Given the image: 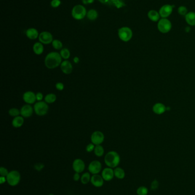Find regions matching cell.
Returning <instances> with one entry per match:
<instances>
[{
	"instance_id": "obj_1",
	"label": "cell",
	"mask_w": 195,
	"mask_h": 195,
	"mask_svg": "<svg viewBox=\"0 0 195 195\" xmlns=\"http://www.w3.org/2000/svg\"><path fill=\"white\" fill-rule=\"evenodd\" d=\"M60 53L54 51L50 52L45 58V65L49 69H55L61 65L63 62Z\"/></svg>"
},
{
	"instance_id": "obj_2",
	"label": "cell",
	"mask_w": 195,
	"mask_h": 195,
	"mask_svg": "<svg viewBox=\"0 0 195 195\" xmlns=\"http://www.w3.org/2000/svg\"><path fill=\"white\" fill-rule=\"evenodd\" d=\"M104 162L109 167L112 168H116L120 162V156L116 151H109L106 155Z\"/></svg>"
},
{
	"instance_id": "obj_3",
	"label": "cell",
	"mask_w": 195,
	"mask_h": 195,
	"mask_svg": "<svg viewBox=\"0 0 195 195\" xmlns=\"http://www.w3.org/2000/svg\"><path fill=\"white\" fill-rule=\"evenodd\" d=\"M34 111L39 116H44L48 113L49 106L48 103L44 101H39L34 104Z\"/></svg>"
},
{
	"instance_id": "obj_4",
	"label": "cell",
	"mask_w": 195,
	"mask_h": 195,
	"mask_svg": "<svg viewBox=\"0 0 195 195\" xmlns=\"http://www.w3.org/2000/svg\"><path fill=\"white\" fill-rule=\"evenodd\" d=\"M119 38L124 42L130 41L133 36V32L128 27H122L118 30Z\"/></svg>"
},
{
	"instance_id": "obj_5",
	"label": "cell",
	"mask_w": 195,
	"mask_h": 195,
	"mask_svg": "<svg viewBox=\"0 0 195 195\" xmlns=\"http://www.w3.org/2000/svg\"><path fill=\"white\" fill-rule=\"evenodd\" d=\"M7 178V181L11 186H16L20 181L21 175L17 171H12L9 172Z\"/></svg>"
},
{
	"instance_id": "obj_6",
	"label": "cell",
	"mask_w": 195,
	"mask_h": 195,
	"mask_svg": "<svg viewBox=\"0 0 195 195\" xmlns=\"http://www.w3.org/2000/svg\"><path fill=\"white\" fill-rule=\"evenodd\" d=\"M87 14V10L84 6L81 5L75 6L72 11V15L74 19L80 20L83 19Z\"/></svg>"
},
{
	"instance_id": "obj_7",
	"label": "cell",
	"mask_w": 195,
	"mask_h": 195,
	"mask_svg": "<svg viewBox=\"0 0 195 195\" xmlns=\"http://www.w3.org/2000/svg\"><path fill=\"white\" fill-rule=\"evenodd\" d=\"M157 29L160 32L163 34L170 32L172 29L171 21L167 18H162L160 20L157 24Z\"/></svg>"
},
{
	"instance_id": "obj_8",
	"label": "cell",
	"mask_w": 195,
	"mask_h": 195,
	"mask_svg": "<svg viewBox=\"0 0 195 195\" xmlns=\"http://www.w3.org/2000/svg\"><path fill=\"white\" fill-rule=\"evenodd\" d=\"M104 134L100 131H95L91 135L90 140L93 144H94L95 146L96 145H100L102 143H103L104 140Z\"/></svg>"
},
{
	"instance_id": "obj_9",
	"label": "cell",
	"mask_w": 195,
	"mask_h": 195,
	"mask_svg": "<svg viewBox=\"0 0 195 195\" xmlns=\"http://www.w3.org/2000/svg\"><path fill=\"white\" fill-rule=\"evenodd\" d=\"M102 168L101 162L98 160H94L90 162L88 166V170L93 175H96L100 172Z\"/></svg>"
},
{
	"instance_id": "obj_10",
	"label": "cell",
	"mask_w": 195,
	"mask_h": 195,
	"mask_svg": "<svg viewBox=\"0 0 195 195\" xmlns=\"http://www.w3.org/2000/svg\"><path fill=\"white\" fill-rule=\"evenodd\" d=\"M39 38V41L41 43L46 45L52 43V42L53 41V36L52 34L48 32H43L40 33Z\"/></svg>"
},
{
	"instance_id": "obj_11",
	"label": "cell",
	"mask_w": 195,
	"mask_h": 195,
	"mask_svg": "<svg viewBox=\"0 0 195 195\" xmlns=\"http://www.w3.org/2000/svg\"><path fill=\"white\" fill-rule=\"evenodd\" d=\"M173 12V6L170 5L166 4L161 7L159 10V14L160 17L163 18H167L170 16Z\"/></svg>"
},
{
	"instance_id": "obj_12",
	"label": "cell",
	"mask_w": 195,
	"mask_h": 195,
	"mask_svg": "<svg viewBox=\"0 0 195 195\" xmlns=\"http://www.w3.org/2000/svg\"><path fill=\"white\" fill-rule=\"evenodd\" d=\"M23 100L27 104L32 105L37 100L36 95L32 91H26L23 94Z\"/></svg>"
},
{
	"instance_id": "obj_13",
	"label": "cell",
	"mask_w": 195,
	"mask_h": 195,
	"mask_svg": "<svg viewBox=\"0 0 195 195\" xmlns=\"http://www.w3.org/2000/svg\"><path fill=\"white\" fill-rule=\"evenodd\" d=\"M73 169L77 173H81L84 171L85 164L81 159H76L73 162Z\"/></svg>"
},
{
	"instance_id": "obj_14",
	"label": "cell",
	"mask_w": 195,
	"mask_h": 195,
	"mask_svg": "<svg viewBox=\"0 0 195 195\" xmlns=\"http://www.w3.org/2000/svg\"><path fill=\"white\" fill-rule=\"evenodd\" d=\"M33 109L31 105H25L23 106L20 110V115L24 118H29L32 115Z\"/></svg>"
},
{
	"instance_id": "obj_15",
	"label": "cell",
	"mask_w": 195,
	"mask_h": 195,
	"mask_svg": "<svg viewBox=\"0 0 195 195\" xmlns=\"http://www.w3.org/2000/svg\"><path fill=\"white\" fill-rule=\"evenodd\" d=\"M61 70L65 74H70L73 71V66L71 62L68 60L63 61L60 65Z\"/></svg>"
},
{
	"instance_id": "obj_16",
	"label": "cell",
	"mask_w": 195,
	"mask_h": 195,
	"mask_svg": "<svg viewBox=\"0 0 195 195\" xmlns=\"http://www.w3.org/2000/svg\"><path fill=\"white\" fill-rule=\"evenodd\" d=\"M102 177L106 181H111L112 180L114 176V170L110 167L106 168L102 172Z\"/></svg>"
},
{
	"instance_id": "obj_17",
	"label": "cell",
	"mask_w": 195,
	"mask_h": 195,
	"mask_svg": "<svg viewBox=\"0 0 195 195\" xmlns=\"http://www.w3.org/2000/svg\"><path fill=\"white\" fill-rule=\"evenodd\" d=\"M104 180L102 176H101L98 174L93 175L90 179L91 183L96 187H102L104 184Z\"/></svg>"
},
{
	"instance_id": "obj_18",
	"label": "cell",
	"mask_w": 195,
	"mask_h": 195,
	"mask_svg": "<svg viewBox=\"0 0 195 195\" xmlns=\"http://www.w3.org/2000/svg\"><path fill=\"white\" fill-rule=\"evenodd\" d=\"M152 110L155 114L161 115L164 114L167 111V107L163 103H157L153 106Z\"/></svg>"
},
{
	"instance_id": "obj_19",
	"label": "cell",
	"mask_w": 195,
	"mask_h": 195,
	"mask_svg": "<svg viewBox=\"0 0 195 195\" xmlns=\"http://www.w3.org/2000/svg\"><path fill=\"white\" fill-rule=\"evenodd\" d=\"M24 123V118L22 116L15 117L12 122V126L15 128H20L23 126Z\"/></svg>"
},
{
	"instance_id": "obj_20",
	"label": "cell",
	"mask_w": 195,
	"mask_h": 195,
	"mask_svg": "<svg viewBox=\"0 0 195 195\" xmlns=\"http://www.w3.org/2000/svg\"><path fill=\"white\" fill-rule=\"evenodd\" d=\"M185 20L187 24L190 26H195V12H188L185 16Z\"/></svg>"
},
{
	"instance_id": "obj_21",
	"label": "cell",
	"mask_w": 195,
	"mask_h": 195,
	"mask_svg": "<svg viewBox=\"0 0 195 195\" xmlns=\"http://www.w3.org/2000/svg\"><path fill=\"white\" fill-rule=\"evenodd\" d=\"M148 17L153 22H157L160 20V14L156 10H151L148 13Z\"/></svg>"
},
{
	"instance_id": "obj_22",
	"label": "cell",
	"mask_w": 195,
	"mask_h": 195,
	"mask_svg": "<svg viewBox=\"0 0 195 195\" xmlns=\"http://www.w3.org/2000/svg\"><path fill=\"white\" fill-rule=\"evenodd\" d=\"M26 35L28 38L31 40H36L38 37H39L38 31L34 28H31L27 30Z\"/></svg>"
},
{
	"instance_id": "obj_23",
	"label": "cell",
	"mask_w": 195,
	"mask_h": 195,
	"mask_svg": "<svg viewBox=\"0 0 195 195\" xmlns=\"http://www.w3.org/2000/svg\"><path fill=\"white\" fill-rule=\"evenodd\" d=\"M33 50L36 55H41L44 52V46L41 42H36L33 45Z\"/></svg>"
},
{
	"instance_id": "obj_24",
	"label": "cell",
	"mask_w": 195,
	"mask_h": 195,
	"mask_svg": "<svg viewBox=\"0 0 195 195\" xmlns=\"http://www.w3.org/2000/svg\"><path fill=\"white\" fill-rule=\"evenodd\" d=\"M114 176L119 179H123L125 176V173L124 170L120 167H116L114 170Z\"/></svg>"
},
{
	"instance_id": "obj_25",
	"label": "cell",
	"mask_w": 195,
	"mask_h": 195,
	"mask_svg": "<svg viewBox=\"0 0 195 195\" xmlns=\"http://www.w3.org/2000/svg\"><path fill=\"white\" fill-rule=\"evenodd\" d=\"M45 102L49 104H52L54 102H55V101L57 99V97L55 94L53 93H50L47 94L45 97Z\"/></svg>"
},
{
	"instance_id": "obj_26",
	"label": "cell",
	"mask_w": 195,
	"mask_h": 195,
	"mask_svg": "<svg viewBox=\"0 0 195 195\" xmlns=\"http://www.w3.org/2000/svg\"><path fill=\"white\" fill-rule=\"evenodd\" d=\"M94 153L96 156L98 157L102 156L104 154V149L103 147L100 145H96L95 146V148L94 150Z\"/></svg>"
},
{
	"instance_id": "obj_27",
	"label": "cell",
	"mask_w": 195,
	"mask_h": 195,
	"mask_svg": "<svg viewBox=\"0 0 195 195\" xmlns=\"http://www.w3.org/2000/svg\"><path fill=\"white\" fill-rule=\"evenodd\" d=\"M62 58L64 59L65 60H67L71 56V53L70 51L67 48H63L61 50V51L60 53Z\"/></svg>"
},
{
	"instance_id": "obj_28",
	"label": "cell",
	"mask_w": 195,
	"mask_h": 195,
	"mask_svg": "<svg viewBox=\"0 0 195 195\" xmlns=\"http://www.w3.org/2000/svg\"><path fill=\"white\" fill-rule=\"evenodd\" d=\"M91 179L90 175L88 172L84 173L81 177V181L83 184H88Z\"/></svg>"
},
{
	"instance_id": "obj_29",
	"label": "cell",
	"mask_w": 195,
	"mask_h": 195,
	"mask_svg": "<svg viewBox=\"0 0 195 195\" xmlns=\"http://www.w3.org/2000/svg\"><path fill=\"white\" fill-rule=\"evenodd\" d=\"M98 12L94 9H91L87 13V17L90 20H95L98 18Z\"/></svg>"
},
{
	"instance_id": "obj_30",
	"label": "cell",
	"mask_w": 195,
	"mask_h": 195,
	"mask_svg": "<svg viewBox=\"0 0 195 195\" xmlns=\"http://www.w3.org/2000/svg\"><path fill=\"white\" fill-rule=\"evenodd\" d=\"M148 189L145 186L138 187L136 191L138 195H147L148 194Z\"/></svg>"
},
{
	"instance_id": "obj_31",
	"label": "cell",
	"mask_w": 195,
	"mask_h": 195,
	"mask_svg": "<svg viewBox=\"0 0 195 195\" xmlns=\"http://www.w3.org/2000/svg\"><path fill=\"white\" fill-rule=\"evenodd\" d=\"M52 46L56 50H60L63 48V43L58 40H55L52 42Z\"/></svg>"
},
{
	"instance_id": "obj_32",
	"label": "cell",
	"mask_w": 195,
	"mask_h": 195,
	"mask_svg": "<svg viewBox=\"0 0 195 195\" xmlns=\"http://www.w3.org/2000/svg\"><path fill=\"white\" fill-rule=\"evenodd\" d=\"M9 114L12 117H16L20 115V110L17 108H12L9 110Z\"/></svg>"
},
{
	"instance_id": "obj_33",
	"label": "cell",
	"mask_w": 195,
	"mask_h": 195,
	"mask_svg": "<svg viewBox=\"0 0 195 195\" xmlns=\"http://www.w3.org/2000/svg\"><path fill=\"white\" fill-rule=\"evenodd\" d=\"M159 187V182L157 179H154L151 184V189L152 191H156L158 189V188Z\"/></svg>"
},
{
	"instance_id": "obj_34",
	"label": "cell",
	"mask_w": 195,
	"mask_h": 195,
	"mask_svg": "<svg viewBox=\"0 0 195 195\" xmlns=\"http://www.w3.org/2000/svg\"><path fill=\"white\" fill-rule=\"evenodd\" d=\"M178 11L179 14L181 15V16H186L188 13V10H187V8L184 6H181L179 7Z\"/></svg>"
},
{
	"instance_id": "obj_35",
	"label": "cell",
	"mask_w": 195,
	"mask_h": 195,
	"mask_svg": "<svg viewBox=\"0 0 195 195\" xmlns=\"http://www.w3.org/2000/svg\"><path fill=\"white\" fill-rule=\"evenodd\" d=\"M9 172L8 170L3 167H1L0 168V175L1 176H5L7 177L8 175Z\"/></svg>"
},
{
	"instance_id": "obj_36",
	"label": "cell",
	"mask_w": 195,
	"mask_h": 195,
	"mask_svg": "<svg viewBox=\"0 0 195 195\" xmlns=\"http://www.w3.org/2000/svg\"><path fill=\"white\" fill-rule=\"evenodd\" d=\"M45 167V165L41 162H39V163H37L34 165V168L36 170L38 171H40L44 168Z\"/></svg>"
},
{
	"instance_id": "obj_37",
	"label": "cell",
	"mask_w": 195,
	"mask_h": 195,
	"mask_svg": "<svg viewBox=\"0 0 195 195\" xmlns=\"http://www.w3.org/2000/svg\"><path fill=\"white\" fill-rule=\"evenodd\" d=\"M50 4L53 8H57L61 4V1L60 0H52Z\"/></svg>"
},
{
	"instance_id": "obj_38",
	"label": "cell",
	"mask_w": 195,
	"mask_h": 195,
	"mask_svg": "<svg viewBox=\"0 0 195 195\" xmlns=\"http://www.w3.org/2000/svg\"><path fill=\"white\" fill-rule=\"evenodd\" d=\"M95 145L93 143H90L89 144L87 147H86V151L88 152H91L92 151H94L95 150Z\"/></svg>"
},
{
	"instance_id": "obj_39",
	"label": "cell",
	"mask_w": 195,
	"mask_h": 195,
	"mask_svg": "<svg viewBox=\"0 0 195 195\" xmlns=\"http://www.w3.org/2000/svg\"><path fill=\"white\" fill-rule=\"evenodd\" d=\"M56 88L58 91H63L64 89V84L62 82H57L56 84Z\"/></svg>"
},
{
	"instance_id": "obj_40",
	"label": "cell",
	"mask_w": 195,
	"mask_h": 195,
	"mask_svg": "<svg viewBox=\"0 0 195 195\" xmlns=\"http://www.w3.org/2000/svg\"><path fill=\"white\" fill-rule=\"evenodd\" d=\"M36 95V99H37V100L38 102L39 101H42V100L43 99V98H44L43 94L41 92H39Z\"/></svg>"
},
{
	"instance_id": "obj_41",
	"label": "cell",
	"mask_w": 195,
	"mask_h": 195,
	"mask_svg": "<svg viewBox=\"0 0 195 195\" xmlns=\"http://www.w3.org/2000/svg\"><path fill=\"white\" fill-rule=\"evenodd\" d=\"M80 179H81V178H80V176L79 173L76 172L74 173V176H73V179H74V180L76 181H79L80 180Z\"/></svg>"
},
{
	"instance_id": "obj_42",
	"label": "cell",
	"mask_w": 195,
	"mask_h": 195,
	"mask_svg": "<svg viewBox=\"0 0 195 195\" xmlns=\"http://www.w3.org/2000/svg\"><path fill=\"white\" fill-rule=\"evenodd\" d=\"M7 181V178H5V176H1L0 177V184H2L4 183H5Z\"/></svg>"
},
{
	"instance_id": "obj_43",
	"label": "cell",
	"mask_w": 195,
	"mask_h": 195,
	"mask_svg": "<svg viewBox=\"0 0 195 195\" xmlns=\"http://www.w3.org/2000/svg\"><path fill=\"white\" fill-rule=\"evenodd\" d=\"M73 62L76 64H77L79 63L80 62V59L79 58L77 57H75L74 58H73Z\"/></svg>"
},
{
	"instance_id": "obj_44",
	"label": "cell",
	"mask_w": 195,
	"mask_h": 195,
	"mask_svg": "<svg viewBox=\"0 0 195 195\" xmlns=\"http://www.w3.org/2000/svg\"><path fill=\"white\" fill-rule=\"evenodd\" d=\"M53 195V194H50V195Z\"/></svg>"
}]
</instances>
